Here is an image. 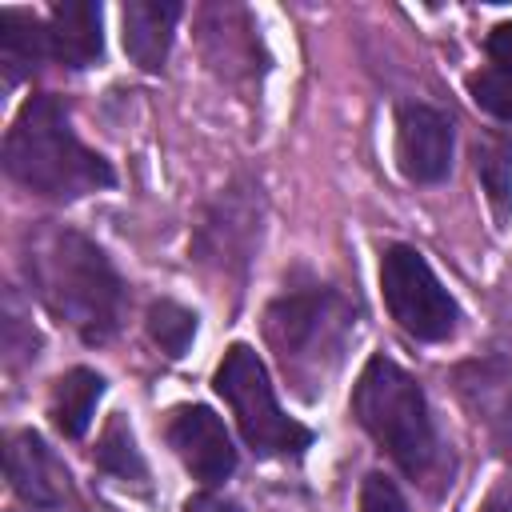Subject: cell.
<instances>
[{"mask_svg":"<svg viewBox=\"0 0 512 512\" xmlns=\"http://www.w3.org/2000/svg\"><path fill=\"white\" fill-rule=\"evenodd\" d=\"M260 220H264V200H260V188L256 184H232L224 188L204 220L196 224V240H192V252L196 260L220 268L224 276L228 272H244L256 244H260Z\"/></svg>","mask_w":512,"mask_h":512,"instance_id":"52a82bcc","label":"cell"},{"mask_svg":"<svg viewBox=\"0 0 512 512\" xmlns=\"http://www.w3.org/2000/svg\"><path fill=\"white\" fill-rule=\"evenodd\" d=\"M4 464H8V484L12 492L44 512H60V508H80L72 472L64 468V460L44 444V436L36 432H12L8 448H4Z\"/></svg>","mask_w":512,"mask_h":512,"instance_id":"9c48e42d","label":"cell"},{"mask_svg":"<svg viewBox=\"0 0 512 512\" xmlns=\"http://www.w3.org/2000/svg\"><path fill=\"white\" fill-rule=\"evenodd\" d=\"M144 328H148V340L168 360H180L196 340V312L176 304V300H156L148 308V316H144Z\"/></svg>","mask_w":512,"mask_h":512,"instance_id":"d6986e66","label":"cell"},{"mask_svg":"<svg viewBox=\"0 0 512 512\" xmlns=\"http://www.w3.org/2000/svg\"><path fill=\"white\" fill-rule=\"evenodd\" d=\"M484 52H488V64L468 76V96L492 120L512 124V20L492 24Z\"/></svg>","mask_w":512,"mask_h":512,"instance_id":"5bb4252c","label":"cell"},{"mask_svg":"<svg viewBox=\"0 0 512 512\" xmlns=\"http://www.w3.org/2000/svg\"><path fill=\"white\" fill-rule=\"evenodd\" d=\"M352 412H356L360 428L412 480H428L440 468L444 444L436 436L428 396L416 384V376L404 372L392 356H380V352L368 356V364L360 368L356 388H352Z\"/></svg>","mask_w":512,"mask_h":512,"instance_id":"277c9868","label":"cell"},{"mask_svg":"<svg viewBox=\"0 0 512 512\" xmlns=\"http://www.w3.org/2000/svg\"><path fill=\"white\" fill-rule=\"evenodd\" d=\"M356 332V308L344 292L328 284H308L280 292L264 308V340L276 352L288 384L300 396L324 392V380L336 372L348 340Z\"/></svg>","mask_w":512,"mask_h":512,"instance_id":"3957f363","label":"cell"},{"mask_svg":"<svg viewBox=\"0 0 512 512\" xmlns=\"http://www.w3.org/2000/svg\"><path fill=\"white\" fill-rule=\"evenodd\" d=\"M396 168L408 184H440L452 168V120L428 104H400Z\"/></svg>","mask_w":512,"mask_h":512,"instance_id":"30bf717a","label":"cell"},{"mask_svg":"<svg viewBox=\"0 0 512 512\" xmlns=\"http://www.w3.org/2000/svg\"><path fill=\"white\" fill-rule=\"evenodd\" d=\"M212 388L232 408L236 428H240V436L252 452H260V456H304V448H312V432L276 404L268 368L248 344H232L224 352V360L216 364Z\"/></svg>","mask_w":512,"mask_h":512,"instance_id":"5b68a950","label":"cell"},{"mask_svg":"<svg viewBox=\"0 0 512 512\" xmlns=\"http://www.w3.org/2000/svg\"><path fill=\"white\" fill-rule=\"evenodd\" d=\"M472 164H476V176H480L484 196L492 204V216L504 228L512 220V144L496 140V136L476 140L472 144Z\"/></svg>","mask_w":512,"mask_h":512,"instance_id":"ac0fdd59","label":"cell"},{"mask_svg":"<svg viewBox=\"0 0 512 512\" xmlns=\"http://www.w3.org/2000/svg\"><path fill=\"white\" fill-rule=\"evenodd\" d=\"M40 60H48V24L24 8L0 12V64L8 72V84L32 72Z\"/></svg>","mask_w":512,"mask_h":512,"instance_id":"2e32d148","label":"cell"},{"mask_svg":"<svg viewBox=\"0 0 512 512\" xmlns=\"http://www.w3.org/2000/svg\"><path fill=\"white\" fill-rule=\"evenodd\" d=\"M180 16H184V4H176V0H128L124 4V12H120L124 52L140 72H160L164 68Z\"/></svg>","mask_w":512,"mask_h":512,"instance_id":"7c38bea8","label":"cell"},{"mask_svg":"<svg viewBox=\"0 0 512 512\" xmlns=\"http://www.w3.org/2000/svg\"><path fill=\"white\" fill-rule=\"evenodd\" d=\"M4 172L48 200H80L116 184V168L72 132L68 108L52 92L20 104L4 136Z\"/></svg>","mask_w":512,"mask_h":512,"instance_id":"7a4b0ae2","label":"cell"},{"mask_svg":"<svg viewBox=\"0 0 512 512\" xmlns=\"http://www.w3.org/2000/svg\"><path fill=\"white\" fill-rule=\"evenodd\" d=\"M48 60L60 68H92L104 56V8L96 0H60L48 8Z\"/></svg>","mask_w":512,"mask_h":512,"instance_id":"8fae6325","label":"cell"},{"mask_svg":"<svg viewBox=\"0 0 512 512\" xmlns=\"http://www.w3.org/2000/svg\"><path fill=\"white\" fill-rule=\"evenodd\" d=\"M484 512H512V496H504V492H496V496H488V504H484Z\"/></svg>","mask_w":512,"mask_h":512,"instance_id":"7402d4cb","label":"cell"},{"mask_svg":"<svg viewBox=\"0 0 512 512\" xmlns=\"http://www.w3.org/2000/svg\"><path fill=\"white\" fill-rule=\"evenodd\" d=\"M380 296L388 316L424 344H440L456 332L460 308L452 292L440 284L432 264L412 244H384L380 248Z\"/></svg>","mask_w":512,"mask_h":512,"instance_id":"8992f818","label":"cell"},{"mask_svg":"<svg viewBox=\"0 0 512 512\" xmlns=\"http://www.w3.org/2000/svg\"><path fill=\"white\" fill-rule=\"evenodd\" d=\"M104 396V376L92 368H68L48 392V420L64 440H80Z\"/></svg>","mask_w":512,"mask_h":512,"instance_id":"9a60e30c","label":"cell"},{"mask_svg":"<svg viewBox=\"0 0 512 512\" xmlns=\"http://www.w3.org/2000/svg\"><path fill=\"white\" fill-rule=\"evenodd\" d=\"M168 448L180 456V464L200 480V484H224L236 472V448L224 428V420L204 408V404H180L168 412L164 424Z\"/></svg>","mask_w":512,"mask_h":512,"instance_id":"ba28073f","label":"cell"},{"mask_svg":"<svg viewBox=\"0 0 512 512\" xmlns=\"http://www.w3.org/2000/svg\"><path fill=\"white\" fill-rule=\"evenodd\" d=\"M24 272L44 308L84 344H104L120 332L128 284L96 240L76 228L48 224L24 240Z\"/></svg>","mask_w":512,"mask_h":512,"instance_id":"6da1fadb","label":"cell"},{"mask_svg":"<svg viewBox=\"0 0 512 512\" xmlns=\"http://www.w3.org/2000/svg\"><path fill=\"white\" fill-rule=\"evenodd\" d=\"M240 16V8L232 4H216V8H204L200 16V32H204V56L208 64L220 72V76H236V72H256V48H260V36H256V24L252 16H244L240 28H232V20Z\"/></svg>","mask_w":512,"mask_h":512,"instance_id":"4fadbf2b","label":"cell"},{"mask_svg":"<svg viewBox=\"0 0 512 512\" xmlns=\"http://www.w3.org/2000/svg\"><path fill=\"white\" fill-rule=\"evenodd\" d=\"M184 512H240L228 496H216V492H196L184 500Z\"/></svg>","mask_w":512,"mask_h":512,"instance_id":"44dd1931","label":"cell"},{"mask_svg":"<svg viewBox=\"0 0 512 512\" xmlns=\"http://www.w3.org/2000/svg\"><path fill=\"white\" fill-rule=\"evenodd\" d=\"M96 468L108 472V476L120 480V484H136L140 492L148 488V464H144V456H140V448H136L132 424H128L120 412H116V416L104 424V432H100Z\"/></svg>","mask_w":512,"mask_h":512,"instance_id":"e0dca14e","label":"cell"},{"mask_svg":"<svg viewBox=\"0 0 512 512\" xmlns=\"http://www.w3.org/2000/svg\"><path fill=\"white\" fill-rule=\"evenodd\" d=\"M360 512H408V504L388 476L368 472L360 484Z\"/></svg>","mask_w":512,"mask_h":512,"instance_id":"ffe728a7","label":"cell"}]
</instances>
